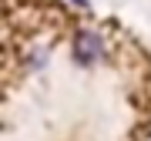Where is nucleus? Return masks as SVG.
I'll return each instance as SVG.
<instances>
[{"label":"nucleus","instance_id":"obj_1","mask_svg":"<svg viewBox=\"0 0 151 141\" xmlns=\"http://www.w3.org/2000/svg\"><path fill=\"white\" fill-rule=\"evenodd\" d=\"M74 57H77V64H81V67L97 64V60L104 57V40L97 37L94 30H81V34L74 37Z\"/></svg>","mask_w":151,"mask_h":141}]
</instances>
